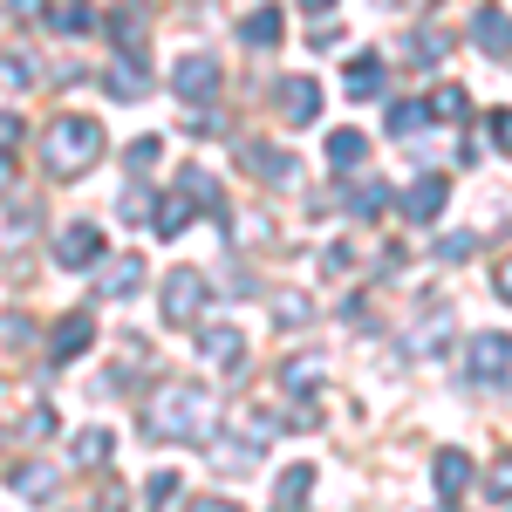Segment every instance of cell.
I'll list each match as a JSON object with an SVG mask.
<instances>
[{
	"label": "cell",
	"mask_w": 512,
	"mask_h": 512,
	"mask_svg": "<svg viewBox=\"0 0 512 512\" xmlns=\"http://www.w3.org/2000/svg\"><path fill=\"white\" fill-rule=\"evenodd\" d=\"M103 151H110V137H103L96 117H55L48 137H41V164H48L55 178H89V171L103 164Z\"/></svg>",
	"instance_id": "obj_1"
},
{
	"label": "cell",
	"mask_w": 512,
	"mask_h": 512,
	"mask_svg": "<svg viewBox=\"0 0 512 512\" xmlns=\"http://www.w3.org/2000/svg\"><path fill=\"white\" fill-rule=\"evenodd\" d=\"M212 424H219V403L205 390H164L158 403L144 410V431L164 437V444H171V437H205Z\"/></svg>",
	"instance_id": "obj_2"
},
{
	"label": "cell",
	"mask_w": 512,
	"mask_h": 512,
	"mask_svg": "<svg viewBox=\"0 0 512 512\" xmlns=\"http://www.w3.org/2000/svg\"><path fill=\"white\" fill-rule=\"evenodd\" d=\"M198 308H205V280L192 274V267H178V274H164L158 287V315L171 321V328H192Z\"/></svg>",
	"instance_id": "obj_3"
},
{
	"label": "cell",
	"mask_w": 512,
	"mask_h": 512,
	"mask_svg": "<svg viewBox=\"0 0 512 512\" xmlns=\"http://www.w3.org/2000/svg\"><path fill=\"white\" fill-rule=\"evenodd\" d=\"M506 376H512V342L492 328V335H478V342H472V383L485 396H506Z\"/></svg>",
	"instance_id": "obj_4"
},
{
	"label": "cell",
	"mask_w": 512,
	"mask_h": 512,
	"mask_svg": "<svg viewBox=\"0 0 512 512\" xmlns=\"http://www.w3.org/2000/svg\"><path fill=\"white\" fill-rule=\"evenodd\" d=\"M96 260H103V233H96L89 219H76V226H62V233H55V267H69V274H76V267H96Z\"/></svg>",
	"instance_id": "obj_5"
},
{
	"label": "cell",
	"mask_w": 512,
	"mask_h": 512,
	"mask_svg": "<svg viewBox=\"0 0 512 512\" xmlns=\"http://www.w3.org/2000/svg\"><path fill=\"white\" fill-rule=\"evenodd\" d=\"M171 89H178L185 103H205V96H219V62H212V55H185V62L171 69Z\"/></svg>",
	"instance_id": "obj_6"
},
{
	"label": "cell",
	"mask_w": 512,
	"mask_h": 512,
	"mask_svg": "<svg viewBox=\"0 0 512 512\" xmlns=\"http://www.w3.org/2000/svg\"><path fill=\"white\" fill-rule=\"evenodd\" d=\"M274 103H280V117H287V123H315L321 117V82L315 76H287L274 89Z\"/></svg>",
	"instance_id": "obj_7"
},
{
	"label": "cell",
	"mask_w": 512,
	"mask_h": 512,
	"mask_svg": "<svg viewBox=\"0 0 512 512\" xmlns=\"http://www.w3.org/2000/svg\"><path fill=\"white\" fill-rule=\"evenodd\" d=\"M444 198H451V178H417V185H410V192H403V219H410V226H431L437 212H444Z\"/></svg>",
	"instance_id": "obj_8"
},
{
	"label": "cell",
	"mask_w": 512,
	"mask_h": 512,
	"mask_svg": "<svg viewBox=\"0 0 512 512\" xmlns=\"http://www.w3.org/2000/svg\"><path fill=\"white\" fill-rule=\"evenodd\" d=\"M431 478H437V499H444V506H458V499L472 492V458H465V451H437Z\"/></svg>",
	"instance_id": "obj_9"
},
{
	"label": "cell",
	"mask_w": 512,
	"mask_h": 512,
	"mask_svg": "<svg viewBox=\"0 0 512 512\" xmlns=\"http://www.w3.org/2000/svg\"><path fill=\"white\" fill-rule=\"evenodd\" d=\"M198 355H205L212 369L233 376L239 362H246V335H239V328H205V335H198Z\"/></svg>",
	"instance_id": "obj_10"
},
{
	"label": "cell",
	"mask_w": 512,
	"mask_h": 512,
	"mask_svg": "<svg viewBox=\"0 0 512 512\" xmlns=\"http://www.w3.org/2000/svg\"><path fill=\"white\" fill-rule=\"evenodd\" d=\"M89 342H96V321H89V315H62V321H55V335H48V355H55V362H76Z\"/></svg>",
	"instance_id": "obj_11"
},
{
	"label": "cell",
	"mask_w": 512,
	"mask_h": 512,
	"mask_svg": "<svg viewBox=\"0 0 512 512\" xmlns=\"http://www.w3.org/2000/svg\"><path fill=\"white\" fill-rule=\"evenodd\" d=\"M472 41L492 55V62H506V48H512V35H506V7H478L472 14Z\"/></svg>",
	"instance_id": "obj_12"
},
{
	"label": "cell",
	"mask_w": 512,
	"mask_h": 512,
	"mask_svg": "<svg viewBox=\"0 0 512 512\" xmlns=\"http://www.w3.org/2000/svg\"><path fill=\"white\" fill-rule=\"evenodd\" d=\"M96 287L117 294V301H123V294H137V287H144V260H137V253H117V260L96 274Z\"/></svg>",
	"instance_id": "obj_13"
},
{
	"label": "cell",
	"mask_w": 512,
	"mask_h": 512,
	"mask_svg": "<svg viewBox=\"0 0 512 512\" xmlns=\"http://www.w3.org/2000/svg\"><path fill=\"white\" fill-rule=\"evenodd\" d=\"M144 219L158 226V239H178V233H185V219H192V198H185V192L151 198V212H144Z\"/></svg>",
	"instance_id": "obj_14"
},
{
	"label": "cell",
	"mask_w": 512,
	"mask_h": 512,
	"mask_svg": "<svg viewBox=\"0 0 512 512\" xmlns=\"http://www.w3.org/2000/svg\"><path fill=\"white\" fill-rule=\"evenodd\" d=\"M144 89H151V76H144V62H137V55L123 48V62L110 69V96H117V103H137Z\"/></svg>",
	"instance_id": "obj_15"
},
{
	"label": "cell",
	"mask_w": 512,
	"mask_h": 512,
	"mask_svg": "<svg viewBox=\"0 0 512 512\" xmlns=\"http://www.w3.org/2000/svg\"><path fill=\"white\" fill-rule=\"evenodd\" d=\"M383 82H390L383 55H355V62H349V96H355V103H362V96H376Z\"/></svg>",
	"instance_id": "obj_16"
},
{
	"label": "cell",
	"mask_w": 512,
	"mask_h": 512,
	"mask_svg": "<svg viewBox=\"0 0 512 512\" xmlns=\"http://www.w3.org/2000/svg\"><path fill=\"white\" fill-rule=\"evenodd\" d=\"M308 492H315V465H287L274 478V506H301Z\"/></svg>",
	"instance_id": "obj_17"
},
{
	"label": "cell",
	"mask_w": 512,
	"mask_h": 512,
	"mask_svg": "<svg viewBox=\"0 0 512 512\" xmlns=\"http://www.w3.org/2000/svg\"><path fill=\"white\" fill-rule=\"evenodd\" d=\"M239 35H246V48H280V35H287V28H280V14H274V7H253Z\"/></svg>",
	"instance_id": "obj_18"
},
{
	"label": "cell",
	"mask_w": 512,
	"mask_h": 512,
	"mask_svg": "<svg viewBox=\"0 0 512 512\" xmlns=\"http://www.w3.org/2000/svg\"><path fill=\"white\" fill-rule=\"evenodd\" d=\"M362 158H369V137H362V130H335V137H328V164H335V171H355Z\"/></svg>",
	"instance_id": "obj_19"
},
{
	"label": "cell",
	"mask_w": 512,
	"mask_h": 512,
	"mask_svg": "<svg viewBox=\"0 0 512 512\" xmlns=\"http://www.w3.org/2000/svg\"><path fill=\"white\" fill-rule=\"evenodd\" d=\"M246 164H253V171H260L267 185H287V178L301 171V164L287 158V151H267V144H253V151H246Z\"/></svg>",
	"instance_id": "obj_20"
},
{
	"label": "cell",
	"mask_w": 512,
	"mask_h": 512,
	"mask_svg": "<svg viewBox=\"0 0 512 512\" xmlns=\"http://www.w3.org/2000/svg\"><path fill=\"white\" fill-rule=\"evenodd\" d=\"M110 41L137 55V41H144V0H130V7H117V21H110Z\"/></svg>",
	"instance_id": "obj_21"
},
{
	"label": "cell",
	"mask_w": 512,
	"mask_h": 512,
	"mask_svg": "<svg viewBox=\"0 0 512 512\" xmlns=\"http://www.w3.org/2000/svg\"><path fill=\"white\" fill-rule=\"evenodd\" d=\"M349 212H355V219H383V212H390V185H355Z\"/></svg>",
	"instance_id": "obj_22"
},
{
	"label": "cell",
	"mask_w": 512,
	"mask_h": 512,
	"mask_svg": "<svg viewBox=\"0 0 512 512\" xmlns=\"http://www.w3.org/2000/svg\"><path fill=\"white\" fill-rule=\"evenodd\" d=\"M41 21H48L55 35H89V28H96V14H89V7H48Z\"/></svg>",
	"instance_id": "obj_23"
},
{
	"label": "cell",
	"mask_w": 512,
	"mask_h": 512,
	"mask_svg": "<svg viewBox=\"0 0 512 512\" xmlns=\"http://www.w3.org/2000/svg\"><path fill=\"white\" fill-rule=\"evenodd\" d=\"M110 451H117V437H110V431H82L76 437V465H110Z\"/></svg>",
	"instance_id": "obj_24"
},
{
	"label": "cell",
	"mask_w": 512,
	"mask_h": 512,
	"mask_svg": "<svg viewBox=\"0 0 512 512\" xmlns=\"http://www.w3.org/2000/svg\"><path fill=\"white\" fill-rule=\"evenodd\" d=\"M410 55H417V62H444V55H451V35H444V28H417V35H410Z\"/></svg>",
	"instance_id": "obj_25"
},
{
	"label": "cell",
	"mask_w": 512,
	"mask_h": 512,
	"mask_svg": "<svg viewBox=\"0 0 512 512\" xmlns=\"http://www.w3.org/2000/svg\"><path fill=\"white\" fill-rule=\"evenodd\" d=\"M315 376H321V362H315V355H294V362L280 369V383H287L294 396H301V390H315Z\"/></svg>",
	"instance_id": "obj_26"
},
{
	"label": "cell",
	"mask_w": 512,
	"mask_h": 512,
	"mask_svg": "<svg viewBox=\"0 0 512 512\" xmlns=\"http://www.w3.org/2000/svg\"><path fill=\"white\" fill-rule=\"evenodd\" d=\"M14 492L41 499V492H55V472H48V465H21V472H14Z\"/></svg>",
	"instance_id": "obj_27"
},
{
	"label": "cell",
	"mask_w": 512,
	"mask_h": 512,
	"mask_svg": "<svg viewBox=\"0 0 512 512\" xmlns=\"http://www.w3.org/2000/svg\"><path fill=\"white\" fill-rule=\"evenodd\" d=\"M431 110H437V117H465V110H472V96H465L458 82H444V89L431 96Z\"/></svg>",
	"instance_id": "obj_28"
},
{
	"label": "cell",
	"mask_w": 512,
	"mask_h": 512,
	"mask_svg": "<svg viewBox=\"0 0 512 512\" xmlns=\"http://www.w3.org/2000/svg\"><path fill=\"white\" fill-rule=\"evenodd\" d=\"M185 198H192V205H212V212H219V185H212L205 171H185Z\"/></svg>",
	"instance_id": "obj_29"
},
{
	"label": "cell",
	"mask_w": 512,
	"mask_h": 512,
	"mask_svg": "<svg viewBox=\"0 0 512 512\" xmlns=\"http://www.w3.org/2000/svg\"><path fill=\"white\" fill-rule=\"evenodd\" d=\"M0 342H7V349H28V342H35V321H28V315H7V321H0Z\"/></svg>",
	"instance_id": "obj_30"
},
{
	"label": "cell",
	"mask_w": 512,
	"mask_h": 512,
	"mask_svg": "<svg viewBox=\"0 0 512 512\" xmlns=\"http://www.w3.org/2000/svg\"><path fill=\"white\" fill-rule=\"evenodd\" d=\"M123 158H130V171H151V164L164 158V144H158V137H137V144H130Z\"/></svg>",
	"instance_id": "obj_31"
},
{
	"label": "cell",
	"mask_w": 512,
	"mask_h": 512,
	"mask_svg": "<svg viewBox=\"0 0 512 512\" xmlns=\"http://www.w3.org/2000/svg\"><path fill=\"white\" fill-rule=\"evenodd\" d=\"M417 123H424V103H396V110H390V130H396V137H410Z\"/></svg>",
	"instance_id": "obj_32"
},
{
	"label": "cell",
	"mask_w": 512,
	"mask_h": 512,
	"mask_svg": "<svg viewBox=\"0 0 512 512\" xmlns=\"http://www.w3.org/2000/svg\"><path fill=\"white\" fill-rule=\"evenodd\" d=\"M144 499L158 506V499H178V472H151L144 478Z\"/></svg>",
	"instance_id": "obj_33"
},
{
	"label": "cell",
	"mask_w": 512,
	"mask_h": 512,
	"mask_svg": "<svg viewBox=\"0 0 512 512\" xmlns=\"http://www.w3.org/2000/svg\"><path fill=\"white\" fill-rule=\"evenodd\" d=\"M0 76L14 82V89H28V82H35V62H28V55H7V62H0Z\"/></svg>",
	"instance_id": "obj_34"
},
{
	"label": "cell",
	"mask_w": 512,
	"mask_h": 512,
	"mask_svg": "<svg viewBox=\"0 0 512 512\" xmlns=\"http://www.w3.org/2000/svg\"><path fill=\"white\" fill-rule=\"evenodd\" d=\"M465 253H478V233H451L444 239V260H465Z\"/></svg>",
	"instance_id": "obj_35"
},
{
	"label": "cell",
	"mask_w": 512,
	"mask_h": 512,
	"mask_svg": "<svg viewBox=\"0 0 512 512\" xmlns=\"http://www.w3.org/2000/svg\"><path fill=\"white\" fill-rule=\"evenodd\" d=\"M485 144H492V151H506V110H492V117H485Z\"/></svg>",
	"instance_id": "obj_36"
},
{
	"label": "cell",
	"mask_w": 512,
	"mask_h": 512,
	"mask_svg": "<svg viewBox=\"0 0 512 512\" xmlns=\"http://www.w3.org/2000/svg\"><path fill=\"white\" fill-rule=\"evenodd\" d=\"M14 144H21V117H14V110H0V151H14Z\"/></svg>",
	"instance_id": "obj_37"
},
{
	"label": "cell",
	"mask_w": 512,
	"mask_h": 512,
	"mask_svg": "<svg viewBox=\"0 0 512 512\" xmlns=\"http://www.w3.org/2000/svg\"><path fill=\"white\" fill-rule=\"evenodd\" d=\"M28 437H55V410H28Z\"/></svg>",
	"instance_id": "obj_38"
},
{
	"label": "cell",
	"mask_w": 512,
	"mask_h": 512,
	"mask_svg": "<svg viewBox=\"0 0 512 512\" xmlns=\"http://www.w3.org/2000/svg\"><path fill=\"white\" fill-rule=\"evenodd\" d=\"M280 321H308V301L301 294H280Z\"/></svg>",
	"instance_id": "obj_39"
},
{
	"label": "cell",
	"mask_w": 512,
	"mask_h": 512,
	"mask_svg": "<svg viewBox=\"0 0 512 512\" xmlns=\"http://www.w3.org/2000/svg\"><path fill=\"white\" fill-rule=\"evenodd\" d=\"M14 14H28V21H41V14H48V0H14Z\"/></svg>",
	"instance_id": "obj_40"
},
{
	"label": "cell",
	"mask_w": 512,
	"mask_h": 512,
	"mask_svg": "<svg viewBox=\"0 0 512 512\" xmlns=\"http://www.w3.org/2000/svg\"><path fill=\"white\" fill-rule=\"evenodd\" d=\"M301 7H308V14H328V7H335V0H301Z\"/></svg>",
	"instance_id": "obj_41"
},
{
	"label": "cell",
	"mask_w": 512,
	"mask_h": 512,
	"mask_svg": "<svg viewBox=\"0 0 512 512\" xmlns=\"http://www.w3.org/2000/svg\"><path fill=\"white\" fill-rule=\"evenodd\" d=\"M403 7H437V0H403Z\"/></svg>",
	"instance_id": "obj_42"
}]
</instances>
